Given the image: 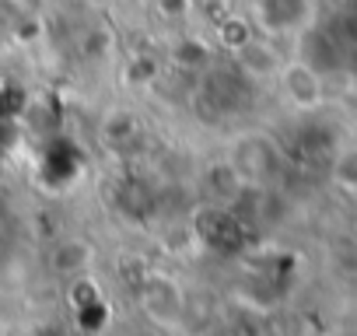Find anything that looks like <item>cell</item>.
<instances>
[{
	"label": "cell",
	"mask_w": 357,
	"mask_h": 336,
	"mask_svg": "<svg viewBox=\"0 0 357 336\" xmlns=\"http://www.w3.org/2000/svg\"><path fill=\"white\" fill-rule=\"evenodd\" d=\"M256 22L270 36L301 32L312 25V0H256Z\"/></svg>",
	"instance_id": "obj_2"
},
{
	"label": "cell",
	"mask_w": 357,
	"mask_h": 336,
	"mask_svg": "<svg viewBox=\"0 0 357 336\" xmlns=\"http://www.w3.org/2000/svg\"><path fill=\"white\" fill-rule=\"evenodd\" d=\"M231 53H235V63H238L242 77L263 81V77H277V70H280V56H277L266 43H259V39H252V36H249L242 46H235Z\"/></svg>",
	"instance_id": "obj_5"
},
{
	"label": "cell",
	"mask_w": 357,
	"mask_h": 336,
	"mask_svg": "<svg viewBox=\"0 0 357 336\" xmlns=\"http://www.w3.org/2000/svg\"><path fill=\"white\" fill-rule=\"evenodd\" d=\"M277 154H273V144L266 140V137H259V133H249V137H238L235 144H231V154H228V161L242 172V179L249 183V179H256V176H263L266 168H270V161H273Z\"/></svg>",
	"instance_id": "obj_3"
},
{
	"label": "cell",
	"mask_w": 357,
	"mask_h": 336,
	"mask_svg": "<svg viewBox=\"0 0 357 336\" xmlns=\"http://www.w3.org/2000/svg\"><path fill=\"white\" fill-rule=\"evenodd\" d=\"M277 81H280V91L284 98L294 105V109H315L326 95V84H322V74L315 67H308L305 60H291V63H280L277 70Z\"/></svg>",
	"instance_id": "obj_1"
},
{
	"label": "cell",
	"mask_w": 357,
	"mask_h": 336,
	"mask_svg": "<svg viewBox=\"0 0 357 336\" xmlns=\"http://www.w3.org/2000/svg\"><path fill=\"white\" fill-rule=\"evenodd\" d=\"M102 140L105 147L112 151H130L140 144V119L130 116V112H112L105 123H102Z\"/></svg>",
	"instance_id": "obj_6"
},
{
	"label": "cell",
	"mask_w": 357,
	"mask_h": 336,
	"mask_svg": "<svg viewBox=\"0 0 357 336\" xmlns=\"http://www.w3.org/2000/svg\"><path fill=\"white\" fill-rule=\"evenodd\" d=\"M144 312L154 322H178V315H183V291L165 277L147 280L144 284Z\"/></svg>",
	"instance_id": "obj_4"
}]
</instances>
